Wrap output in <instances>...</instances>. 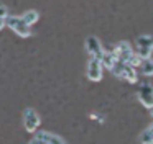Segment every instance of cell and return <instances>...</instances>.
Returning <instances> with one entry per match:
<instances>
[{"mask_svg": "<svg viewBox=\"0 0 153 144\" xmlns=\"http://www.w3.org/2000/svg\"><path fill=\"white\" fill-rule=\"evenodd\" d=\"M110 71L114 72V75H115V77L123 79V80L130 82V84H137V82H138V74H137L135 67H132V65L125 64V62L117 61Z\"/></svg>", "mask_w": 153, "mask_h": 144, "instance_id": "cell-1", "label": "cell"}, {"mask_svg": "<svg viewBox=\"0 0 153 144\" xmlns=\"http://www.w3.org/2000/svg\"><path fill=\"white\" fill-rule=\"evenodd\" d=\"M5 25H7L8 28L15 33V35L20 36V38H30V36H31V26L25 25L23 20H22L20 16L8 15L7 18H5Z\"/></svg>", "mask_w": 153, "mask_h": 144, "instance_id": "cell-2", "label": "cell"}, {"mask_svg": "<svg viewBox=\"0 0 153 144\" xmlns=\"http://www.w3.org/2000/svg\"><path fill=\"white\" fill-rule=\"evenodd\" d=\"M112 54L115 56V59L117 61H120V62H125V64H128V61L133 57V54H135V51L132 49V46L128 44L127 41H120V43H117L115 46H114L112 49Z\"/></svg>", "mask_w": 153, "mask_h": 144, "instance_id": "cell-3", "label": "cell"}, {"mask_svg": "<svg viewBox=\"0 0 153 144\" xmlns=\"http://www.w3.org/2000/svg\"><path fill=\"white\" fill-rule=\"evenodd\" d=\"M153 51V36L152 35H140L137 38V54L142 59H150Z\"/></svg>", "mask_w": 153, "mask_h": 144, "instance_id": "cell-4", "label": "cell"}, {"mask_svg": "<svg viewBox=\"0 0 153 144\" xmlns=\"http://www.w3.org/2000/svg\"><path fill=\"white\" fill-rule=\"evenodd\" d=\"M40 123H41L40 115H38L33 108H27V110L23 111V126L28 133H35V131L40 128Z\"/></svg>", "mask_w": 153, "mask_h": 144, "instance_id": "cell-5", "label": "cell"}, {"mask_svg": "<svg viewBox=\"0 0 153 144\" xmlns=\"http://www.w3.org/2000/svg\"><path fill=\"white\" fill-rule=\"evenodd\" d=\"M86 51L91 57H97L100 59L104 54V48H102V43L97 36H87L86 38Z\"/></svg>", "mask_w": 153, "mask_h": 144, "instance_id": "cell-6", "label": "cell"}, {"mask_svg": "<svg viewBox=\"0 0 153 144\" xmlns=\"http://www.w3.org/2000/svg\"><path fill=\"white\" fill-rule=\"evenodd\" d=\"M102 64L97 57H91L87 62V79L92 82L102 80Z\"/></svg>", "mask_w": 153, "mask_h": 144, "instance_id": "cell-7", "label": "cell"}, {"mask_svg": "<svg viewBox=\"0 0 153 144\" xmlns=\"http://www.w3.org/2000/svg\"><path fill=\"white\" fill-rule=\"evenodd\" d=\"M138 100L143 103V107L153 108V87L150 84H145L138 90Z\"/></svg>", "mask_w": 153, "mask_h": 144, "instance_id": "cell-8", "label": "cell"}, {"mask_svg": "<svg viewBox=\"0 0 153 144\" xmlns=\"http://www.w3.org/2000/svg\"><path fill=\"white\" fill-rule=\"evenodd\" d=\"M35 137L41 139L46 144H66V141H64L61 136H58V134H54V133H50V131H40Z\"/></svg>", "mask_w": 153, "mask_h": 144, "instance_id": "cell-9", "label": "cell"}, {"mask_svg": "<svg viewBox=\"0 0 153 144\" xmlns=\"http://www.w3.org/2000/svg\"><path fill=\"white\" fill-rule=\"evenodd\" d=\"M20 18L23 20L25 25L31 26V25H35V23L40 20V13H38L36 10H27V12H23V13L20 15Z\"/></svg>", "mask_w": 153, "mask_h": 144, "instance_id": "cell-10", "label": "cell"}, {"mask_svg": "<svg viewBox=\"0 0 153 144\" xmlns=\"http://www.w3.org/2000/svg\"><path fill=\"white\" fill-rule=\"evenodd\" d=\"M100 61V64H102V67H105V69H112L114 67V64H115L117 62V59H115V56L112 54V51H105V49H104V54H102V57L99 59Z\"/></svg>", "mask_w": 153, "mask_h": 144, "instance_id": "cell-11", "label": "cell"}, {"mask_svg": "<svg viewBox=\"0 0 153 144\" xmlns=\"http://www.w3.org/2000/svg\"><path fill=\"white\" fill-rule=\"evenodd\" d=\"M140 67H142L143 75H153V62H152V59H142Z\"/></svg>", "mask_w": 153, "mask_h": 144, "instance_id": "cell-12", "label": "cell"}, {"mask_svg": "<svg viewBox=\"0 0 153 144\" xmlns=\"http://www.w3.org/2000/svg\"><path fill=\"white\" fill-rule=\"evenodd\" d=\"M140 143L142 144H153V133L150 129H145L140 134Z\"/></svg>", "mask_w": 153, "mask_h": 144, "instance_id": "cell-13", "label": "cell"}, {"mask_svg": "<svg viewBox=\"0 0 153 144\" xmlns=\"http://www.w3.org/2000/svg\"><path fill=\"white\" fill-rule=\"evenodd\" d=\"M140 64H142V57H140L138 54H133V57L128 61V65H132V67H140Z\"/></svg>", "mask_w": 153, "mask_h": 144, "instance_id": "cell-14", "label": "cell"}, {"mask_svg": "<svg viewBox=\"0 0 153 144\" xmlns=\"http://www.w3.org/2000/svg\"><path fill=\"white\" fill-rule=\"evenodd\" d=\"M8 16V8L5 5H0V18H7Z\"/></svg>", "mask_w": 153, "mask_h": 144, "instance_id": "cell-15", "label": "cell"}, {"mask_svg": "<svg viewBox=\"0 0 153 144\" xmlns=\"http://www.w3.org/2000/svg\"><path fill=\"white\" fill-rule=\"evenodd\" d=\"M28 144H46V143H43V141H41V139H38V137H33V139H31Z\"/></svg>", "mask_w": 153, "mask_h": 144, "instance_id": "cell-16", "label": "cell"}, {"mask_svg": "<svg viewBox=\"0 0 153 144\" xmlns=\"http://www.w3.org/2000/svg\"><path fill=\"white\" fill-rule=\"evenodd\" d=\"M5 28V18H0V29Z\"/></svg>", "mask_w": 153, "mask_h": 144, "instance_id": "cell-17", "label": "cell"}, {"mask_svg": "<svg viewBox=\"0 0 153 144\" xmlns=\"http://www.w3.org/2000/svg\"><path fill=\"white\" fill-rule=\"evenodd\" d=\"M148 129H150V131H152V133H153V124H152V126H150V128H148Z\"/></svg>", "mask_w": 153, "mask_h": 144, "instance_id": "cell-18", "label": "cell"}, {"mask_svg": "<svg viewBox=\"0 0 153 144\" xmlns=\"http://www.w3.org/2000/svg\"><path fill=\"white\" fill-rule=\"evenodd\" d=\"M150 110H152V116H153V108H150Z\"/></svg>", "mask_w": 153, "mask_h": 144, "instance_id": "cell-19", "label": "cell"}, {"mask_svg": "<svg viewBox=\"0 0 153 144\" xmlns=\"http://www.w3.org/2000/svg\"><path fill=\"white\" fill-rule=\"evenodd\" d=\"M152 62H153V59H152Z\"/></svg>", "mask_w": 153, "mask_h": 144, "instance_id": "cell-20", "label": "cell"}]
</instances>
